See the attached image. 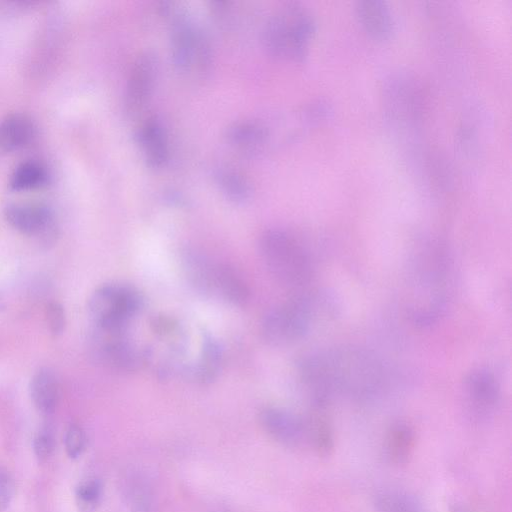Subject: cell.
<instances>
[{"mask_svg":"<svg viewBox=\"0 0 512 512\" xmlns=\"http://www.w3.org/2000/svg\"><path fill=\"white\" fill-rule=\"evenodd\" d=\"M3 215L13 229L24 235L50 239L54 234L53 213L42 203L10 202L4 207Z\"/></svg>","mask_w":512,"mask_h":512,"instance_id":"10","label":"cell"},{"mask_svg":"<svg viewBox=\"0 0 512 512\" xmlns=\"http://www.w3.org/2000/svg\"><path fill=\"white\" fill-rule=\"evenodd\" d=\"M188 283L202 295L217 298L233 306H243L250 297L242 275L229 264L214 261L201 254L187 270Z\"/></svg>","mask_w":512,"mask_h":512,"instance_id":"8","label":"cell"},{"mask_svg":"<svg viewBox=\"0 0 512 512\" xmlns=\"http://www.w3.org/2000/svg\"><path fill=\"white\" fill-rule=\"evenodd\" d=\"M259 421L273 439L288 446L298 445L306 434L309 435V423L283 408H263L259 413Z\"/></svg>","mask_w":512,"mask_h":512,"instance_id":"13","label":"cell"},{"mask_svg":"<svg viewBox=\"0 0 512 512\" xmlns=\"http://www.w3.org/2000/svg\"><path fill=\"white\" fill-rule=\"evenodd\" d=\"M408 270L407 309L417 324L434 322L446 307L449 265L442 245L424 239L412 251Z\"/></svg>","mask_w":512,"mask_h":512,"instance_id":"2","label":"cell"},{"mask_svg":"<svg viewBox=\"0 0 512 512\" xmlns=\"http://www.w3.org/2000/svg\"><path fill=\"white\" fill-rule=\"evenodd\" d=\"M415 446L413 429L405 423H397L388 430L384 441V453L390 463L400 465L408 461Z\"/></svg>","mask_w":512,"mask_h":512,"instance_id":"19","label":"cell"},{"mask_svg":"<svg viewBox=\"0 0 512 512\" xmlns=\"http://www.w3.org/2000/svg\"><path fill=\"white\" fill-rule=\"evenodd\" d=\"M36 135L34 121L24 113H11L0 120V151L13 152L29 145Z\"/></svg>","mask_w":512,"mask_h":512,"instance_id":"16","label":"cell"},{"mask_svg":"<svg viewBox=\"0 0 512 512\" xmlns=\"http://www.w3.org/2000/svg\"><path fill=\"white\" fill-rule=\"evenodd\" d=\"M314 32L315 22L311 14L300 4L289 2L268 20L264 43L276 57L301 61Z\"/></svg>","mask_w":512,"mask_h":512,"instance_id":"4","label":"cell"},{"mask_svg":"<svg viewBox=\"0 0 512 512\" xmlns=\"http://www.w3.org/2000/svg\"><path fill=\"white\" fill-rule=\"evenodd\" d=\"M223 348L209 332H203L196 359L185 365L182 375L198 385H207L217 379L223 366Z\"/></svg>","mask_w":512,"mask_h":512,"instance_id":"14","label":"cell"},{"mask_svg":"<svg viewBox=\"0 0 512 512\" xmlns=\"http://www.w3.org/2000/svg\"><path fill=\"white\" fill-rule=\"evenodd\" d=\"M268 134L267 128L255 121L235 123L227 131L229 142L244 152L258 150L265 144Z\"/></svg>","mask_w":512,"mask_h":512,"instance_id":"21","label":"cell"},{"mask_svg":"<svg viewBox=\"0 0 512 512\" xmlns=\"http://www.w3.org/2000/svg\"><path fill=\"white\" fill-rule=\"evenodd\" d=\"M215 178L224 195L235 203H243L250 198L251 187L247 179L229 167H220Z\"/></svg>","mask_w":512,"mask_h":512,"instance_id":"23","label":"cell"},{"mask_svg":"<svg viewBox=\"0 0 512 512\" xmlns=\"http://www.w3.org/2000/svg\"><path fill=\"white\" fill-rule=\"evenodd\" d=\"M14 494V482L11 476L0 470V512L9 505Z\"/></svg>","mask_w":512,"mask_h":512,"instance_id":"29","label":"cell"},{"mask_svg":"<svg viewBox=\"0 0 512 512\" xmlns=\"http://www.w3.org/2000/svg\"><path fill=\"white\" fill-rule=\"evenodd\" d=\"M45 320L51 334L58 336L63 333L66 326V316L63 306L51 301L45 309Z\"/></svg>","mask_w":512,"mask_h":512,"instance_id":"26","label":"cell"},{"mask_svg":"<svg viewBox=\"0 0 512 512\" xmlns=\"http://www.w3.org/2000/svg\"><path fill=\"white\" fill-rule=\"evenodd\" d=\"M92 349L102 364L118 372L137 371L149 360V350L140 346L131 337L128 328H94Z\"/></svg>","mask_w":512,"mask_h":512,"instance_id":"9","label":"cell"},{"mask_svg":"<svg viewBox=\"0 0 512 512\" xmlns=\"http://www.w3.org/2000/svg\"><path fill=\"white\" fill-rule=\"evenodd\" d=\"M138 139L149 166L161 167L167 160L168 149L164 128L156 117H151L143 123Z\"/></svg>","mask_w":512,"mask_h":512,"instance_id":"18","label":"cell"},{"mask_svg":"<svg viewBox=\"0 0 512 512\" xmlns=\"http://www.w3.org/2000/svg\"><path fill=\"white\" fill-rule=\"evenodd\" d=\"M300 380L318 404L334 396L368 398L379 392L384 369L371 352L353 346L314 352L297 365Z\"/></svg>","mask_w":512,"mask_h":512,"instance_id":"1","label":"cell"},{"mask_svg":"<svg viewBox=\"0 0 512 512\" xmlns=\"http://www.w3.org/2000/svg\"><path fill=\"white\" fill-rule=\"evenodd\" d=\"M87 437L83 428L77 424H71L64 435V446L67 455L72 458H78L86 448Z\"/></svg>","mask_w":512,"mask_h":512,"instance_id":"24","label":"cell"},{"mask_svg":"<svg viewBox=\"0 0 512 512\" xmlns=\"http://www.w3.org/2000/svg\"><path fill=\"white\" fill-rule=\"evenodd\" d=\"M128 499L135 512H149L151 497L148 486L143 482L132 480L127 488Z\"/></svg>","mask_w":512,"mask_h":512,"instance_id":"25","label":"cell"},{"mask_svg":"<svg viewBox=\"0 0 512 512\" xmlns=\"http://www.w3.org/2000/svg\"><path fill=\"white\" fill-rule=\"evenodd\" d=\"M356 16L364 30L377 40L389 39L394 32L392 13L383 1L362 0L355 6Z\"/></svg>","mask_w":512,"mask_h":512,"instance_id":"15","label":"cell"},{"mask_svg":"<svg viewBox=\"0 0 512 512\" xmlns=\"http://www.w3.org/2000/svg\"><path fill=\"white\" fill-rule=\"evenodd\" d=\"M101 496V484L97 480H87L79 484L76 497L80 504L90 507L96 504Z\"/></svg>","mask_w":512,"mask_h":512,"instance_id":"28","label":"cell"},{"mask_svg":"<svg viewBox=\"0 0 512 512\" xmlns=\"http://www.w3.org/2000/svg\"><path fill=\"white\" fill-rule=\"evenodd\" d=\"M463 384L466 402L472 415L482 418L491 414L500 397L496 377L486 369L477 368L465 376Z\"/></svg>","mask_w":512,"mask_h":512,"instance_id":"12","label":"cell"},{"mask_svg":"<svg viewBox=\"0 0 512 512\" xmlns=\"http://www.w3.org/2000/svg\"><path fill=\"white\" fill-rule=\"evenodd\" d=\"M157 59L146 51L136 59L131 69L125 93L124 110L128 117L139 114L146 106L154 86Z\"/></svg>","mask_w":512,"mask_h":512,"instance_id":"11","label":"cell"},{"mask_svg":"<svg viewBox=\"0 0 512 512\" xmlns=\"http://www.w3.org/2000/svg\"><path fill=\"white\" fill-rule=\"evenodd\" d=\"M320 298L301 294L276 305L263 316L260 333L271 346H283L303 338L320 312Z\"/></svg>","mask_w":512,"mask_h":512,"instance_id":"5","label":"cell"},{"mask_svg":"<svg viewBox=\"0 0 512 512\" xmlns=\"http://www.w3.org/2000/svg\"><path fill=\"white\" fill-rule=\"evenodd\" d=\"M259 251L266 268L280 284L298 289L310 282L313 274L310 255L291 233L267 229L260 236Z\"/></svg>","mask_w":512,"mask_h":512,"instance_id":"3","label":"cell"},{"mask_svg":"<svg viewBox=\"0 0 512 512\" xmlns=\"http://www.w3.org/2000/svg\"><path fill=\"white\" fill-rule=\"evenodd\" d=\"M160 9L171 19V50L174 65L183 73L193 72L203 77L210 69L212 57L207 38L181 9L174 8L173 3L162 2Z\"/></svg>","mask_w":512,"mask_h":512,"instance_id":"7","label":"cell"},{"mask_svg":"<svg viewBox=\"0 0 512 512\" xmlns=\"http://www.w3.org/2000/svg\"><path fill=\"white\" fill-rule=\"evenodd\" d=\"M29 393L35 408L44 415L52 414L60 396L59 381L49 367L39 368L31 377Z\"/></svg>","mask_w":512,"mask_h":512,"instance_id":"17","label":"cell"},{"mask_svg":"<svg viewBox=\"0 0 512 512\" xmlns=\"http://www.w3.org/2000/svg\"><path fill=\"white\" fill-rule=\"evenodd\" d=\"M449 512H472L469 507L463 505V503L454 501L449 504Z\"/></svg>","mask_w":512,"mask_h":512,"instance_id":"30","label":"cell"},{"mask_svg":"<svg viewBox=\"0 0 512 512\" xmlns=\"http://www.w3.org/2000/svg\"><path fill=\"white\" fill-rule=\"evenodd\" d=\"M143 306V295L136 287L111 282L92 292L87 308L94 328L111 330L128 328Z\"/></svg>","mask_w":512,"mask_h":512,"instance_id":"6","label":"cell"},{"mask_svg":"<svg viewBox=\"0 0 512 512\" xmlns=\"http://www.w3.org/2000/svg\"><path fill=\"white\" fill-rule=\"evenodd\" d=\"M32 446L34 454L39 460L44 461L48 459L51 456L55 446L53 432L47 427L41 428L35 434Z\"/></svg>","mask_w":512,"mask_h":512,"instance_id":"27","label":"cell"},{"mask_svg":"<svg viewBox=\"0 0 512 512\" xmlns=\"http://www.w3.org/2000/svg\"><path fill=\"white\" fill-rule=\"evenodd\" d=\"M49 179L46 166L36 160H26L18 164L9 178V187L13 191L22 192L39 189Z\"/></svg>","mask_w":512,"mask_h":512,"instance_id":"20","label":"cell"},{"mask_svg":"<svg viewBox=\"0 0 512 512\" xmlns=\"http://www.w3.org/2000/svg\"><path fill=\"white\" fill-rule=\"evenodd\" d=\"M377 512H424L421 503L409 493L395 489H385L373 497Z\"/></svg>","mask_w":512,"mask_h":512,"instance_id":"22","label":"cell"}]
</instances>
